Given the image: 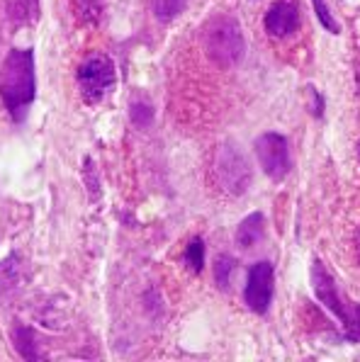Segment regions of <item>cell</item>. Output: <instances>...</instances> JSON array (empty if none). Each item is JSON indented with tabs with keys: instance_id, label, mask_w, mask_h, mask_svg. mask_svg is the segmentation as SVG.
<instances>
[{
	"instance_id": "7",
	"label": "cell",
	"mask_w": 360,
	"mask_h": 362,
	"mask_svg": "<svg viewBox=\"0 0 360 362\" xmlns=\"http://www.w3.org/2000/svg\"><path fill=\"white\" fill-rule=\"evenodd\" d=\"M273 263L268 260H260L251 267L248 272V285L246 292H243V299H246L248 309L256 311V314H265L270 306V299H273Z\"/></svg>"
},
{
	"instance_id": "9",
	"label": "cell",
	"mask_w": 360,
	"mask_h": 362,
	"mask_svg": "<svg viewBox=\"0 0 360 362\" xmlns=\"http://www.w3.org/2000/svg\"><path fill=\"white\" fill-rule=\"evenodd\" d=\"M27 282V272L18 255H10L0 265V297H10Z\"/></svg>"
},
{
	"instance_id": "19",
	"label": "cell",
	"mask_w": 360,
	"mask_h": 362,
	"mask_svg": "<svg viewBox=\"0 0 360 362\" xmlns=\"http://www.w3.org/2000/svg\"><path fill=\"white\" fill-rule=\"evenodd\" d=\"M358 156H360V144H358Z\"/></svg>"
},
{
	"instance_id": "18",
	"label": "cell",
	"mask_w": 360,
	"mask_h": 362,
	"mask_svg": "<svg viewBox=\"0 0 360 362\" xmlns=\"http://www.w3.org/2000/svg\"><path fill=\"white\" fill-rule=\"evenodd\" d=\"M358 255H360V233H358Z\"/></svg>"
},
{
	"instance_id": "15",
	"label": "cell",
	"mask_w": 360,
	"mask_h": 362,
	"mask_svg": "<svg viewBox=\"0 0 360 362\" xmlns=\"http://www.w3.org/2000/svg\"><path fill=\"white\" fill-rule=\"evenodd\" d=\"M312 5H314V13H317L319 22H321V25H324V30H329L331 35H339L341 27H339V22L334 20V15H331V10L326 8L324 0H312Z\"/></svg>"
},
{
	"instance_id": "5",
	"label": "cell",
	"mask_w": 360,
	"mask_h": 362,
	"mask_svg": "<svg viewBox=\"0 0 360 362\" xmlns=\"http://www.w3.org/2000/svg\"><path fill=\"white\" fill-rule=\"evenodd\" d=\"M117 76H115V66L105 54L86 59L79 69V88L86 103H98L105 98V93L115 86Z\"/></svg>"
},
{
	"instance_id": "10",
	"label": "cell",
	"mask_w": 360,
	"mask_h": 362,
	"mask_svg": "<svg viewBox=\"0 0 360 362\" xmlns=\"http://www.w3.org/2000/svg\"><path fill=\"white\" fill-rule=\"evenodd\" d=\"M263 231H265V216L256 211V214H248L246 219L239 224L236 229V243L241 248H251L263 238Z\"/></svg>"
},
{
	"instance_id": "6",
	"label": "cell",
	"mask_w": 360,
	"mask_h": 362,
	"mask_svg": "<svg viewBox=\"0 0 360 362\" xmlns=\"http://www.w3.org/2000/svg\"><path fill=\"white\" fill-rule=\"evenodd\" d=\"M256 158L270 180H285L290 173V146L282 134L268 132L256 139Z\"/></svg>"
},
{
	"instance_id": "13",
	"label": "cell",
	"mask_w": 360,
	"mask_h": 362,
	"mask_svg": "<svg viewBox=\"0 0 360 362\" xmlns=\"http://www.w3.org/2000/svg\"><path fill=\"white\" fill-rule=\"evenodd\" d=\"M185 263L187 267H190L192 272H202V265H204V241L200 236L197 238H192L190 241V246H187L185 250Z\"/></svg>"
},
{
	"instance_id": "16",
	"label": "cell",
	"mask_w": 360,
	"mask_h": 362,
	"mask_svg": "<svg viewBox=\"0 0 360 362\" xmlns=\"http://www.w3.org/2000/svg\"><path fill=\"white\" fill-rule=\"evenodd\" d=\"M151 107L149 105H134V122H139V124H149L151 122Z\"/></svg>"
},
{
	"instance_id": "11",
	"label": "cell",
	"mask_w": 360,
	"mask_h": 362,
	"mask_svg": "<svg viewBox=\"0 0 360 362\" xmlns=\"http://www.w3.org/2000/svg\"><path fill=\"white\" fill-rule=\"evenodd\" d=\"M15 348H18V353L25 360H37V358H40V353H37V348H35V331H32V328H27V326L15 328Z\"/></svg>"
},
{
	"instance_id": "3",
	"label": "cell",
	"mask_w": 360,
	"mask_h": 362,
	"mask_svg": "<svg viewBox=\"0 0 360 362\" xmlns=\"http://www.w3.org/2000/svg\"><path fill=\"white\" fill-rule=\"evenodd\" d=\"M204 47H207L209 57L217 61L219 66L239 64L243 52H246L241 25L234 18H229V15L212 18L207 30H204Z\"/></svg>"
},
{
	"instance_id": "12",
	"label": "cell",
	"mask_w": 360,
	"mask_h": 362,
	"mask_svg": "<svg viewBox=\"0 0 360 362\" xmlns=\"http://www.w3.org/2000/svg\"><path fill=\"white\" fill-rule=\"evenodd\" d=\"M185 3L187 0H151V8L158 20L168 22V20L178 18L182 13V8H185Z\"/></svg>"
},
{
	"instance_id": "14",
	"label": "cell",
	"mask_w": 360,
	"mask_h": 362,
	"mask_svg": "<svg viewBox=\"0 0 360 362\" xmlns=\"http://www.w3.org/2000/svg\"><path fill=\"white\" fill-rule=\"evenodd\" d=\"M234 265H236L234 258H229V255H219V258H217V265H214V282H217L221 289L229 287Z\"/></svg>"
},
{
	"instance_id": "8",
	"label": "cell",
	"mask_w": 360,
	"mask_h": 362,
	"mask_svg": "<svg viewBox=\"0 0 360 362\" xmlns=\"http://www.w3.org/2000/svg\"><path fill=\"white\" fill-rule=\"evenodd\" d=\"M300 27V3L297 0H275L265 13V32L270 37H287Z\"/></svg>"
},
{
	"instance_id": "17",
	"label": "cell",
	"mask_w": 360,
	"mask_h": 362,
	"mask_svg": "<svg viewBox=\"0 0 360 362\" xmlns=\"http://www.w3.org/2000/svg\"><path fill=\"white\" fill-rule=\"evenodd\" d=\"M309 90H312V98H314V115L321 117V115H324V98L319 95L317 88H309Z\"/></svg>"
},
{
	"instance_id": "2",
	"label": "cell",
	"mask_w": 360,
	"mask_h": 362,
	"mask_svg": "<svg viewBox=\"0 0 360 362\" xmlns=\"http://www.w3.org/2000/svg\"><path fill=\"white\" fill-rule=\"evenodd\" d=\"M312 289L319 302L343 324L346 336L351 341H360V306L343 302L339 287H336V280L329 275V270H326L319 258L312 260Z\"/></svg>"
},
{
	"instance_id": "1",
	"label": "cell",
	"mask_w": 360,
	"mask_h": 362,
	"mask_svg": "<svg viewBox=\"0 0 360 362\" xmlns=\"http://www.w3.org/2000/svg\"><path fill=\"white\" fill-rule=\"evenodd\" d=\"M37 93L35 54L32 49H13L0 69V98L13 119H22Z\"/></svg>"
},
{
	"instance_id": "4",
	"label": "cell",
	"mask_w": 360,
	"mask_h": 362,
	"mask_svg": "<svg viewBox=\"0 0 360 362\" xmlns=\"http://www.w3.org/2000/svg\"><path fill=\"white\" fill-rule=\"evenodd\" d=\"M214 177L221 190L239 197L251 185V165L236 146H221L214 158Z\"/></svg>"
}]
</instances>
